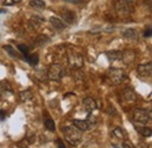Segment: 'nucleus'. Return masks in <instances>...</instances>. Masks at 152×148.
<instances>
[{
	"instance_id": "1a4fd4ad",
	"label": "nucleus",
	"mask_w": 152,
	"mask_h": 148,
	"mask_svg": "<svg viewBox=\"0 0 152 148\" xmlns=\"http://www.w3.org/2000/svg\"><path fill=\"white\" fill-rule=\"evenodd\" d=\"M12 94H13V91H12V87L8 82H5V81L0 82V98L7 99Z\"/></svg>"
},
{
	"instance_id": "2f4dec72",
	"label": "nucleus",
	"mask_w": 152,
	"mask_h": 148,
	"mask_svg": "<svg viewBox=\"0 0 152 148\" xmlns=\"http://www.w3.org/2000/svg\"><path fill=\"white\" fill-rule=\"evenodd\" d=\"M83 1H84V0H83Z\"/></svg>"
},
{
	"instance_id": "7ed1b4c3",
	"label": "nucleus",
	"mask_w": 152,
	"mask_h": 148,
	"mask_svg": "<svg viewBox=\"0 0 152 148\" xmlns=\"http://www.w3.org/2000/svg\"><path fill=\"white\" fill-rule=\"evenodd\" d=\"M68 62L69 66L74 70H81L83 67V56L77 52H69L68 53Z\"/></svg>"
},
{
	"instance_id": "bb28decb",
	"label": "nucleus",
	"mask_w": 152,
	"mask_h": 148,
	"mask_svg": "<svg viewBox=\"0 0 152 148\" xmlns=\"http://www.w3.org/2000/svg\"><path fill=\"white\" fill-rule=\"evenodd\" d=\"M21 0H5L4 1V5L5 6H13L15 4H19Z\"/></svg>"
},
{
	"instance_id": "0eeeda50",
	"label": "nucleus",
	"mask_w": 152,
	"mask_h": 148,
	"mask_svg": "<svg viewBox=\"0 0 152 148\" xmlns=\"http://www.w3.org/2000/svg\"><path fill=\"white\" fill-rule=\"evenodd\" d=\"M137 73L142 78H150L152 74V65L151 62L148 64H142L137 67Z\"/></svg>"
},
{
	"instance_id": "393cba45",
	"label": "nucleus",
	"mask_w": 152,
	"mask_h": 148,
	"mask_svg": "<svg viewBox=\"0 0 152 148\" xmlns=\"http://www.w3.org/2000/svg\"><path fill=\"white\" fill-rule=\"evenodd\" d=\"M18 50L22 53V56H25V58H27V56H29L28 54V47L27 46H25V45H18Z\"/></svg>"
},
{
	"instance_id": "20e7f679",
	"label": "nucleus",
	"mask_w": 152,
	"mask_h": 148,
	"mask_svg": "<svg viewBox=\"0 0 152 148\" xmlns=\"http://www.w3.org/2000/svg\"><path fill=\"white\" fill-rule=\"evenodd\" d=\"M48 78L53 81H60L63 78V67L60 64H53L48 70Z\"/></svg>"
},
{
	"instance_id": "a211bd4d",
	"label": "nucleus",
	"mask_w": 152,
	"mask_h": 148,
	"mask_svg": "<svg viewBox=\"0 0 152 148\" xmlns=\"http://www.w3.org/2000/svg\"><path fill=\"white\" fill-rule=\"evenodd\" d=\"M32 99H33V93H32V91L26 90V91L20 92V100L22 102H27V101H29Z\"/></svg>"
},
{
	"instance_id": "f257e3e1",
	"label": "nucleus",
	"mask_w": 152,
	"mask_h": 148,
	"mask_svg": "<svg viewBox=\"0 0 152 148\" xmlns=\"http://www.w3.org/2000/svg\"><path fill=\"white\" fill-rule=\"evenodd\" d=\"M62 130H63V135H64L66 140L70 145H73V146L78 145V142L82 139V133L78 128H76L75 126H64Z\"/></svg>"
},
{
	"instance_id": "aec40b11",
	"label": "nucleus",
	"mask_w": 152,
	"mask_h": 148,
	"mask_svg": "<svg viewBox=\"0 0 152 148\" xmlns=\"http://www.w3.org/2000/svg\"><path fill=\"white\" fill-rule=\"evenodd\" d=\"M50 41V39L47 37V36H39L37 39H35V45L39 46V47H42V46H45V45H47L48 42Z\"/></svg>"
},
{
	"instance_id": "c756f323",
	"label": "nucleus",
	"mask_w": 152,
	"mask_h": 148,
	"mask_svg": "<svg viewBox=\"0 0 152 148\" xmlns=\"http://www.w3.org/2000/svg\"><path fill=\"white\" fill-rule=\"evenodd\" d=\"M149 37H151V30H148L145 32V38H149Z\"/></svg>"
},
{
	"instance_id": "423d86ee",
	"label": "nucleus",
	"mask_w": 152,
	"mask_h": 148,
	"mask_svg": "<svg viewBox=\"0 0 152 148\" xmlns=\"http://www.w3.org/2000/svg\"><path fill=\"white\" fill-rule=\"evenodd\" d=\"M115 8L119 16H128L131 12V7L126 0H117L115 2Z\"/></svg>"
},
{
	"instance_id": "39448f33",
	"label": "nucleus",
	"mask_w": 152,
	"mask_h": 148,
	"mask_svg": "<svg viewBox=\"0 0 152 148\" xmlns=\"http://www.w3.org/2000/svg\"><path fill=\"white\" fill-rule=\"evenodd\" d=\"M132 118L136 122L139 124H146L150 121V113L146 110H142V108H137L132 113Z\"/></svg>"
},
{
	"instance_id": "6e6552de",
	"label": "nucleus",
	"mask_w": 152,
	"mask_h": 148,
	"mask_svg": "<svg viewBox=\"0 0 152 148\" xmlns=\"http://www.w3.org/2000/svg\"><path fill=\"white\" fill-rule=\"evenodd\" d=\"M134 59H136V52L132 51V50H125L124 52H122L121 60L123 61L124 65H126V66L131 65L133 61H134Z\"/></svg>"
},
{
	"instance_id": "b1692460",
	"label": "nucleus",
	"mask_w": 152,
	"mask_h": 148,
	"mask_svg": "<svg viewBox=\"0 0 152 148\" xmlns=\"http://www.w3.org/2000/svg\"><path fill=\"white\" fill-rule=\"evenodd\" d=\"M75 76H74V79H75L76 82H80V81H83L86 78H84V73L83 72H81V70H77L74 74Z\"/></svg>"
},
{
	"instance_id": "c85d7f7f",
	"label": "nucleus",
	"mask_w": 152,
	"mask_h": 148,
	"mask_svg": "<svg viewBox=\"0 0 152 148\" xmlns=\"http://www.w3.org/2000/svg\"><path fill=\"white\" fill-rule=\"evenodd\" d=\"M57 146H58V148H66L64 144H63L62 140H60V139H57Z\"/></svg>"
},
{
	"instance_id": "cd10ccee",
	"label": "nucleus",
	"mask_w": 152,
	"mask_h": 148,
	"mask_svg": "<svg viewBox=\"0 0 152 148\" xmlns=\"http://www.w3.org/2000/svg\"><path fill=\"white\" fill-rule=\"evenodd\" d=\"M63 1H66V2H70V4H81L83 0H63Z\"/></svg>"
},
{
	"instance_id": "f3484780",
	"label": "nucleus",
	"mask_w": 152,
	"mask_h": 148,
	"mask_svg": "<svg viewBox=\"0 0 152 148\" xmlns=\"http://www.w3.org/2000/svg\"><path fill=\"white\" fill-rule=\"evenodd\" d=\"M134 130H137L138 133H140L143 136H151V128L146 127V126H136L134 125Z\"/></svg>"
},
{
	"instance_id": "4be33fe9",
	"label": "nucleus",
	"mask_w": 152,
	"mask_h": 148,
	"mask_svg": "<svg viewBox=\"0 0 152 148\" xmlns=\"http://www.w3.org/2000/svg\"><path fill=\"white\" fill-rule=\"evenodd\" d=\"M45 127L49 130V132H54V130H55V124H54L53 119L47 118V119L45 120Z\"/></svg>"
},
{
	"instance_id": "412c9836",
	"label": "nucleus",
	"mask_w": 152,
	"mask_h": 148,
	"mask_svg": "<svg viewBox=\"0 0 152 148\" xmlns=\"http://www.w3.org/2000/svg\"><path fill=\"white\" fill-rule=\"evenodd\" d=\"M4 48H5V51L10 54V56L11 58H13V59H18V58H20L19 53L12 47V46H10V45H6V46H4Z\"/></svg>"
},
{
	"instance_id": "9d476101",
	"label": "nucleus",
	"mask_w": 152,
	"mask_h": 148,
	"mask_svg": "<svg viewBox=\"0 0 152 148\" xmlns=\"http://www.w3.org/2000/svg\"><path fill=\"white\" fill-rule=\"evenodd\" d=\"M83 106H84V110L87 112H89V113H91V112L95 111L96 108H97L96 101L93 98H90V96H88V98H86L83 100Z\"/></svg>"
},
{
	"instance_id": "2eb2a0df",
	"label": "nucleus",
	"mask_w": 152,
	"mask_h": 148,
	"mask_svg": "<svg viewBox=\"0 0 152 148\" xmlns=\"http://www.w3.org/2000/svg\"><path fill=\"white\" fill-rule=\"evenodd\" d=\"M123 98H124L128 102H130V101H136L137 94H136L134 91L131 90V88H125V90L123 91Z\"/></svg>"
},
{
	"instance_id": "9b49d317",
	"label": "nucleus",
	"mask_w": 152,
	"mask_h": 148,
	"mask_svg": "<svg viewBox=\"0 0 152 148\" xmlns=\"http://www.w3.org/2000/svg\"><path fill=\"white\" fill-rule=\"evenodd\" d=\"M60 14H61V17H62L61 20H64V21H67L68 24H72V22H74V20H75V14H74V12H72V11H69V10H62V11L60 12Z\"/></svg>"
},
{
	"instance_id": "7c9ffc66",
	"label": "nucleus",
	"mask_w": 152,
	"mask_h": 148,
	"mask_svg": "<svg viewBox=\"0 0 152 148\" xmlns=\"http://www.w3.org/2000/svg\"><path fill=\"white\" fill-rule=\"evenodd\" d=\"M123 148H132L128 142H123Z\"/></svg>"
},
{
	"instance_id": "dca6fc26",
	"label": "nucleus",
	"mask_w": 152,
	"mask_h": 148,
	"mask_svg": "<svg viewBox=\"0 0 152 148\" xmlns=\"http://www.w3.org/2000/svg\"><path fill=\"white\" fill-rule=\"evenodd\" d=\"M105 56L108 58L109 61H116V60H121L122 58V52L121 51H116V50H113V51H108L105 53Z\"/></svg>"
},
{
	"instance_id": "f8f14e48",
	"label": "nucleus",
	"mask_w": 152,
	"mask_h": 148,
	"mask_svg": "<svg viewBox=\"0 0 152 148\" xmlns=\"http://www.w3.org/2000/svg\"><path fill=\"white\" fill-rule=\"evenodd\" d=\"M49 20H50V24L53 25V27H54L55 30L63 31V30H66V27H67V24H64V22H63V20L56 18V17H52Z\"/></svg>"
},
{
	"instance_id": "5701e85b",
	"label": "nucleus",
	"mask_w": 152,
	"mask_h": 148,
	"mask_svg": "<svg viewBox=\"0 0 152 148\" xmlns=\"http://www.w3.org/2000/svg\"><path fill=\"white\" fill-rule=\"evenodd\" d=\"M26 60L32 65V66H35V65H38L39 62V56L35 53V54H32V56H28L26 58Z\"/></svg>"
},
{
	"instance_id": "4468645a",
	"label": "nucleus",
	"mask_w": 152,
	"mask_h": 148,
	"mask_svg": "<svg viewBox=\"0 0 152 148\" xmlns=\"http://www.w3.org/2000/svg\"><path fill=\"white\" fill-rule=\"evenodd\" d=\"M123 37L129 40H138V32L134 28H126L123 32Z\"/></svg>"
},
{
	"instance_id": "f03ea898",
	"label": "nucleus",
	"mask_w": 152,
	"mask_h": 148,
	"mask_svg": "<svg viewBox=\"0 0 152 148\" xmlns=\"http://www.w3.org/2000/svg\"><path fill=\"white\" fill-rule=\"evenodd\" d=\"M126 73L122 68H110L109 70V79L113 81V84L118 85L122 84L126 79Z\"/></svg>"
},
{
	"instance_id": "a878e982",
	"label": "nucleus",
	"mask_w": 152,
	"mask_h": 148,
	"mask_svg": "<svg viewBox=\"0 0 152 148\" xmlns=\"http://www.w3.org/2000/svg\"><path fill=\"white\" fill-rule=\"evenodd\" d=\"M114 135L118 139H124V134H123V130L121 128H115L114 130Z\"/></svg>"
},
{
	"instance_id": "ddd939ff",
	"label": "nucleus",
	"mask_w": 152,
	"mask_h": 148,
	"mask_svg": "<svg viewBox=\"0 0 152 148\" xmlns=\"http://www.w3.org/2000/svg\"><path fill=\"white\" fill-rule=\"evenodd\" d=\"M73 124H74V126H75L76 128H78L81 132L89 130V126H90V124L88 122V120H80V119L73 120Z\"/></svg>"
},
{
	"instance_id": "6ab92c4d",
	"label": "nucleus",
	"mask_w": 152,
	"mask_h": 148,
	"mask_svg": "<svg viewBox=\"0 0 152 148\" xmlns=\"http://www.w3.org/2000/svg\"><path fill=\"white\" fill-rule=\"evenodd\" d=\"M29 6L40 11L46 7V2L43 0H32V1H29Z\"/></svg>"
}]
</instances>
